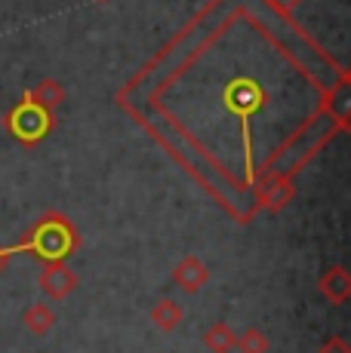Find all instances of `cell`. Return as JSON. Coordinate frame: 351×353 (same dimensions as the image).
<instances>
[{
  "label": "cell",
  "mask_w": 351,
  "mask_h": 353,
  "mask_svg": "<svg viewBox=\"0 0 351 353\" xmlns=\"http://www.w3.org/2000/svg\"><path fill=\"white\" fill-rule=\"evenodd\" d=\"M74 246H77V234L71 230L68 221L62 215H44L12 252H31L44 264H59Z\"/></svg>",
  "instance_id": "cell-1"
},
{
  "label": "cell",
  "mask_w": 351,
  "mask_h": 353,
  "mask_svg": "<svg viewBox=\"0 0 351 353\" xmlns=\"http://www.w3.org/2000/svg\"><path fill=\"white\" fill-rule=\"evenodd\" d=\"M6 126L12 129V132L19 135V141H28V145H35L40 135L46 132V114L40 111L35 105H19L16 111H10V117H6Z\"/></svg>",
  "instance_id": "cell-2"
},
{
  "label": "cell",
  "mask_w": 351,
  "mask_h": 353,
  "mask_svg": "<svg viewBox=\"0 0 351 353\" xmlns=\"http://www.w3.org/2000/svg\"><path fill=\"white\" fill-rule=\"evenodd\" d=\"M74 286H77V276H74L62 261H59V264H46L44 274H40V289H44L50 298H65Z\"/></svg>",
  "instance_id": "cell-3"
},
{
  "label": "cell",
  "mask_w": 351,
  "mask_h": 353,
  "mask_svg": "<svg viewBox=\"0 0 351 353\" xmlns=\"http://www.w3.org/2000/svg\"><path fill=\"white\" fill-rule=\"evenodd\" d=\"M22 320H25V325H28L31 332H35V335H46V332L56 325V314H53L46 304H31V307L25 310Z\"/></svg>",
  "instance_id": "cell-4"
},
{
  "label": "cell",
  "mask_w": 351,
  "mask_h": 353,
  "mask_svg": "<svg viewBox=\"0 0 351 353\" xmlns=\"http://www.w3.org/2000/svg\"><path fill=\"white\" fill-rule=\"evenodd\" d=\"M323 292H327L333 301H345L351 295V276L345 270H333V274L323 276Z\"/></svg>",
  "instance_id": "cell-5"
},
{
  "label": "cell",
  "mask_w": 351,
  "mask_h": 353,
  "mask_svg": "<svg viewBox=\"0 0 351 353\" xmlns=\"http://www.w3.org/2000/svg\"><path fill=\"white\" fill-rule=\"evenodd\" d=\"M204 268L198 264V258H185V264H182L179 270H176V280L182 283V289H188V292H194V289H200V283H204Z\"/></svg>",
  "instance_id": "cell-6"
},
{
  "label": "cell",
  "mask_w": 351,
  "mask_h": 353,
  "mask_svg": "<svg viewBox=\"0 0 351 353\" xmlns=\"http://www.w3.org/2000/svg\"><path fill=\"white\" fill-rule=\"evenodd\" d=\"M204 341H207V347L216 350V353H228L234 344H238V341H234V332L228 329V325H213V329L207 332Z\"/></svg>",
  "instance_id": "cell-7"
},
{
  "label": "cell",
  "mask_w": 351,
  "mask_h": 353,
  "mask_svg": "<svg viewBox=\"0 0 351 353\" xmlns=\"http://www.w3.org/2000/svg\"><path fill=\"white\" fill-rule=\"evenodd\" d=\"M179 307H176L173 301H160L158 307H154V323L160 325V329H173L176 323H179Z\"/></svg>",
  "instance_id": "cell-8"
},
{
  "label": "cell",
  "mask_w": 351,
  "mask_h": 353,
  "mask_svg": "<svg viewBox=\"0 0 351 353\" xmlns=\"http://www.w3.org/2000/svg\"><path fill=\"white\" fill-rule=\"evenodd\" d=\"M238 347L244 350V353H265L268 350V338L262 335V332H256V329H249L244 338L238 341Z\"/></svg>",
  "instance_id": "cell-9"
},
{
  "label": "cell",
  "mask_w": 351,
  "mask_h": 353,
  "mask_svg": "<svg viewBox=\"0 0 351 353\" xmlns=\"http://www.w3.org/2000/svg\"><path fill=\"white\" fill-rule=\"evenodd\" d=\"M321 353H351V347L345 341H342V338H333V341H327L321 347Z\"/></svg>",
  "instance_id": "cell-10"
},
{
  "label": "cell",
  "mask_w": 351,
  "mask_h": 353,
  "mask_svg": "<svg viewBox=\"0 0 351 353\" xmlns=\"http://www.w3.org/2000/svg\"><path fill=\"white\" fill-rule=\"evenodd\" d=\"M10 258H12V249L0 246V274H3V270H6V264H10Z\"/></svg>",
  "instance_id": "cell-11"
}]
</instances>
